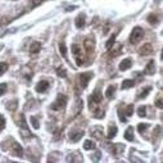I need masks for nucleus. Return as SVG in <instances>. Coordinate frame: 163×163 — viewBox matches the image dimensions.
Wrapping results in <instances>:
<instances>
[{
  "instance_id": "nucleus-1",
  "label": "nucleus",
  "mask_w": 163,
  "mask_h": 163,
  "mask_svg": "<svg viewBox=\"0 0 163 163\" xmlns=\"http://www.w3.org/2000/svg\"><path fill=\"white\" fill-rule=\"evenodd\" d=\"M143 37H144V30L141 27H135L131 35H130V42L131 44H138V42L143 40Z\"/></svg>"
},
{
  "instance_id": "nucleus-2",
  "label": "nucleus",
  "mask_w": 163,
  "mask_h": 163,
  "mask_svg": "<svg viewBox=\"0 0 163 163\" xmlns=\"http://www.w3.org/2000/svg\"><path fill=\"white\" fill-rule=\"evenodd\" d=\"M101 99H103V96H101V94H100V91L99 90H95L94 91V94L90 96V109L91 111H95L96 108H98V104H100V101H101Z\"/></svg>"
},
{
  "instance_id": "nucleus-3",
  "label": "nucleus",
  "mask_w": 163,
  "mask_h": 163,
  "mask_svg": "<svg viewBox=\"0 0 163 163\" xmlns=\"http://www.w3.org/2000/svg\"><path fill=\"white\" fill-rule=\"evenodd\" d=\"M66 104H67V96L61 94V95H58L57 100L53 103L52 109L53 111H61V109H63V108L66 107Z\"/></svg>"
},
{
  "instance_id": "nucleus-4",
  "label": "nucleus",
  "mask_w": 163,
  "mask_h": 163,
  "mask_svg": "<svg viewBox=\"0 0 163 163\" xmlns=\"http://www.w3.org/2000/svg\"><path fill=\"white\" fill-rule=\"evenodd\" d=\"M91 77H93V72H85V73H81L80 76V82H81V88L85 89L86 86H88L89 81L91 80Z\"/></svg>"
},
{
  "instance_id": "nucleus-5",
  "label": "nucleus",
  "mask_w": 163,
  "mask_h": 163,
  "mask_svg": "<svg viewBox=\"0 0 163 163\" xmlns=\"http://www.w3.org/2000/svg\"><path fill=\"white\" fill-rule=\"evenodd\" d=\"M10 154L14 157H22L23 155V149L21 148V145L18 143H14L12 145V149H10Z\"/></svg>"
},
{
  "instance_id": "nucleus-6",
  "label": "nucleus",
  "mask_w": 163,
  "mask_h": 163,
  "mask_svg": "<svg viewBox=\"0 0 163 163\" xmlns=\"http://www.w3.org/2000/svg\"><path fill=\"white\" fill-rule=\"evenodd\" d=\"M139 53L141 55H149V54L153 53V46H151V44H149V42H146V44H144L140 48Z\"/></svg>"
},
{
  "instance_id": "nucleus-7",
  "label": "nucleus",
  "mask_w": 163,
  "mask_h": 163,
  "mask_svg": "<svg viewBox=\"0 0 163 163\" xmlns=\"http://www.w3.org/2000/svg\"><path fill=\"white\" fill-rule=\"evenodd\" d=\"M108 145H109V146H108V149H109V151H111L113 155H118L123 150V146L121 144H115V145L108 144Z\"/></svg>"
},
{
  "instance_id": "nucleus-8",
  "label": "nucleus",
  "mask_w": 163,
  "mask_h": 163,
  "mask_svg": "<svg viewBox=\"0 0 163 163\" xmlns=\"http://www.w3.org/2000/svg\"><path fill=\"white\" fill-rule=\"evenodd\" d=\"M82 136H84V131H81V130H75V131L71 132L69 139H71V141H73V143H77Z\"/></svg>"
},
{
  "instance_id": "nucleus-9",
  "label": "nucleus",
  "mask_w": 163,
  "mask_h": 163,
  "mask_svg": "<svg viewBox=\"0 0 163 163\" xmlns=\"http://www.w3.org/2000/svg\"><path fill=\"white\" fill-rule=\"evenodd\" d=\"M48 89H49V82H48V81H45V80L40 81V82L36 85V91H37V93H45Z\"/></svg>"
},
{
  "instance_id": "nucleus-10",
  "label": "nucleus",
  "mask_w": 163,
  "mask_h": 163,
  "mask_svg": "<svg viewBox=\"0 0 163 163\" xmlns=\"http://www.w3.org/2000/svg\"><path fill=\"white\" fill-rule=\"evenodd\" d=\"M94 39H91V37H88V39L85 40V42H84V46H85V49H86V52L88 53H93L94 52Z\"/></svg>"
},
{
  "instance_id": "nucleus-11",
  "label": "nucleus",
  "mask_w": 163,
  "mask_h": 163,
  "mask_svg": "<svg viewBox=\"0 0 163 163\" xmlns=\"http://www.w3.org/2000/svg\"><path fill=\"white\" fill-rule=\"evenodd\" d=\"M131 66H132V61L130 58H126V59H123V61L119 63V69H121V71H126L128 68H131Z\"/></svg>"
},
{
  "instance_id": "nucleus-12",
  "label": "nucleus",
  "mask_w": 163,
  "mask_h": 163,
  "mask_svg": "<svg viewBox=\"0 0 163 163\" xmlns=\"http://www.w3.org/2000/svg\"><path fill=\"white\" fill-rule=\"evenodd\" d=\"M85 19H86L85 14H80L78 17L76 18V21H75L76 27H77V28H82V27L85 26Z\"/></svg>"
},
{
  "instance_id": "nucleus-13",
  "label": "nucleus",
  "mask_w": 163,
  "mask_h": 163,
  "mask_svg": "<svg viewBox=\"0 0 163 163\" xmlns=\"http://www.w3.org/2000/svg\"><path fill=\"white\" fill-rule=\"evenodd\" d=\"M154 71H155V64H154V61H150L148 64H146V67L144 69V72L146 75H153L154 73Z\"/></svg>"
},
{
  "instance_id": "nucleus-14",
  "label": "nucleus",
  "mask_w": 163,
  "mask_h": 163,
  "mask_svg": "<svg viewBox=\"0 0 163 163\" xmlns=\"http://www.w3.org/2000/svg\"><path fill=\"white\" fill-rule=\"evenodd\" d=\"M135 86V81L134 80H123V82L121 85V89L122 90H126V89H131Z\"/></svg>"
},
{
  "instance_id": "nucleus-15",
  "label": "nucleus",
  "mask_w": 163,
  "mask_h": 163,
  "mask_svg": "<svg viewBox=\"0 0 163 163\" xmlns=\"http://www.w3.org/2000/svg\"><path fill=\"white\" fill-rule=\"evenodd\" d=\"M41 50V44L40 42H32L30 46V53L31 54H37Z\"/></svg>"
},
{
  "instance_id": "nucleus-16",
  "label": "nucleus",
  "mask_w": 163,
  "mask_h": 163,
  "mask_svg": "<svg viewBox=\"0 0 163 163\" xmlns=\"http://www.w3.org/2000/svg\"><path fill=\"white\" fill-rule=\"evenodd\" d=\"M125 139L127 141H134V127L130 126L126 130V132H125Z\"/></svg>"
},
{
  "instance_id": "nucleus-17",
  "label": "nucleus",
  "mask_w": 163,
  "mask_h": 163,
  "mask_svg": "<svg viewBox=\"0 0 163 163\" xmlns=\"http://www.w3.org/2000/svg\"><path fill=\"white\" fill-rule=\"evenodd\" d=\"M117 131H118V128L117 126H115V125H111L109 126V131H108V135H107V138L108 139H113L117 135Z\"/></svg>"
},
{
  "instance_id": "nucleus-18",
  "label": "nucleus",
  "mask_w": 163,
  "mask_h": 163,
  "mask_svg": "<svg viewBox=\"0 0 163 163\" xmlns=\"http://www.w3.org/2000/svg\"><path fill=\"white\" fill-rule=\"evenodd\" d=\"M91 134H93L96 139H100V140L103 139V136H101V135H103L101 127H95V128H93V130H91Z\"/></svg>"
},
{
  "instance_id": "nucleus-19",
  "label": "nucleus",
  "mask_w": 163,
  "mask_h": 163,
  "mask_svg": "<svg viewBox=\"0 0 163 163\" xmlns=\"http://www.w3.org/2000/svg\"><path fill=\"white\" fill-rule=\"evenodd\" d=\"M116 37H117V32H116V34H115V35H112V36H111V39H109V40H108V41H107V44H105V48L108 49V50H109V49H112V46H113V45H115V41H116Z\"/></svg>"
},
{
  "instance_id": "nucleus-20",
  "label": "nucleus",
  "mask_w": 163,
  "mask_h": 163,
  "mask_svg": "<svg viewBox=\"0 0 163 163\" xmlns=\"http://www.w3.org/2000/svg\"><path fill=\"white\" fill-rule=\"evenodd\" d=\"M94 148H95V143H94V141L86 140L85 143H84V149H86V150H91V149H94Z\"/></svg>"
},
{
  "instance_id": "nucleus-21",
  "label": "nucleus",
  "mask_w": 163,
  "mask_h": 163,
  "mask_svg": "<svg viewBox=\"0 0 163 163\" xmlns=\"http://www.w3.org/2000/svg\"><path fill=\"white\" fill-rule=\"evenodd\" d=\"M115 91H116V88L115 86H109V88L107 89V91H105V96L108 98V99H112L113 98V94H115Z\"/></svg>"
},
{
  "instance_id": "nucleus-22",
  "label": "nucleus",
  "mask_w": 163,
  "mask_h": 163,
  "mask_svg": "<svg viewBox=\"0 0 163 163\" xmlns=\"http://www.w3.org/2000/svg\"><path fill=\"white\" fill-rule=\"evenodd\" d=\"M17 103H18V100L8 101V103H7V108H8L9 111H15V109H17V107H18V104H17Z\"/></svg>"
},
{
  "instance_id": "nucleus-23",
  "label": "nucleus",
  "mask_w": 163,
  "mask_h": 163,
  "mask_svg": "<svg viewBox=\"0 0 163 163\" xmlns=\"http://www.w3.org/2000/svg\"><path fill=\"white\" fill-rule=\"evenodd\" d=\"M59 50H61L62 57L67 59V48H66V44H64V42H61V44H59Z\"/></svg>"
},
{
  "instance_id": "nucleus-24",
  "label": "nucleus",
  "mask_w": 163,
  "mask_h": 163,
  "mask_svg": "<svg viewBox=\"0 0 163 163\" xmlns=\"http://www.w3.org/2000/svg\"><path fill=\"white\" fill-rule=\"evenodd\" d=\"M104 111H103V109H99V108H96V109L94 111V117L95 118H98V119H100V118H103V117H104Z\"/></svg>"
},
{
  "instance_id": "nucleus-25",
  "label": "nucleus",
  "mask_w": 163,
  "mask_h": 163,
  "mask_svg": "<svg viewBox=\"0 0 163 163\" xmlns=\"http://www.w3.org/2000/svg\"><path fill=\"white\" fill-rule=\"evenodd\" d=\"M148 22H149L150 25H157V23H158V17H157V15H154V14H149Z\"/></svg>"
},
{
  "instance_id": "nucleus-26",
  "label": "nucleus",
  "mask_w": 163,
  "mask_h": 163,
  "mask_svg": "<svg viewBox=\"0 0 163 163\" xmlns=\"http://www.w3.org/2000/svg\"><path fill=\"white\" fill-rule=\"evenodd\" d=\"M72 52H73V54H75L76 57H80L81 55V48L77 44H73L72 45Z\"/></svg>"
},
{
  "instance_id": "nucleus-27",
  "label": "nucleus",
  "mask_w": 163,
  "mask_h": 163,
  "mask_svg": "<svg viewBox=\"0 0 163 163\" xmlns=\"http://www.w3.org/2000/svg\"><path fill=\"white\" fill-rule=\"evenodd\" d=\"M150 91H151V88H145L143 91H141V93L138 95V98H139V99H141V98H145L146 95H148L149 93H150Z\"/></svg>"
},
{
  "instance_id": "nucleus-28",
  "label": "nucleus",
  "mask_w": 163,
  "mask_h": 163,
  "mask_svg": "<svg viewBox=\"0 0 163 163\" xmlns=\"http://www.w3.org/2000/svg\"><path fill=\"white\" fill-rule=\"evenodd\" d=\"M57 73H58V76H59V77H66V76H67V72H66V69H64L63 67H58L57 68Z\"/></svg>"
},
{
  "instance_id": "nucleus-29",
  "label": "nucleus",
  "mask_w": 163,
  "mask_h": 163,
  "mask_svg": "<svg viewBox=\"0 0 163 163\" xmlns=\"http://www.w3.org/2000/svg\"><path fill=\"white\" fill-rule=\"evenodd\" d=\"M121 50H122V45H117V48L115 49V50H112L111 57H117V55H119V53H121Z\"/></svg>"
},
{
  "instance_id": "nucleus-30",
  "label": "nucleus",
  "mask_w": 163,
  "mask_h": 163,
  "mask_svg": "<svg viewBox=\"0 0 163 163\" xmlns=\"http://www.w3.org/2000/svg\"><path fill=\"white\" fill-rule=\"evenodd\" d=\"M149 127V125L148 123H140L139 126H138V131L140 132V134H143L144 131H146V128Z\"/></svg>"
},
{
  "instance_id": "nucleus-31",
  "label": "nucleus",
  "mask_w": 163,
  "mask_h": 163,
  "mask_svg": "<svg viewBox=\"0 0 163 163\" xmlns=\"http://www.w3.org/2000/svg\"><path fill=\"white\" fill-rule=\"evenodd\" d=\"M123 112H125V115H126V116H131L132 112H134V105H132V104L127 105V108H126V109H125Z\"/></svg>"
},
{
  "instance_id": "nucleus-32",
  "label": "nucleus",
  "mask_w": 163,
  "mask_h": 163,
  "mask_svg": "<svg viewBox=\"0 0 163 163\" xmlns=\"http://www.w3.org/2000/svg\"><path fill=\"white\" fill-rule=\"evenodd\" d=\"M8 64L7 63H0V76L4 75L5 72H7V69H8Z\"/></svg>"
},
{
  "instance_id": "nucleus-33",
  "label": "nucleus",
  "mask_w": 163,
  "mask_h": 163,
  "mask_svg": "<svg viewBox=\"0 0 163 163\" xmlns=\"http://www.w3.org/2000/svg\"><path fill=\"white\" fill-rule=\"evenodd\" d=\"M123 115H125V112L122 111V108H119V109H118V117H119V121H121V122H126L127 119H126V117H125Z\"/></svg>"
},
{
  "instance_id": "nucleus-34",
  "label": "nucleus",
  "mask_w": 163,
  "mask_h": 163,
  "mask_svg": "<svg viewBox=\"0 0 163 163\" xmlns=\"http://www.w3.org/2000/svg\"><path fill=\"white\" fill-rule=\"evenodd\" d=\"M138 115L140 117H145L146 116V108L145 107H140L139 109H138Z\"/></svg>"
},
{
  "instance_id": "nucleus-35",
  "label": "nucleus",
  "mask_w": 163,
  "mask_h": 163,
  "mask_svg": "<svg viewBox=\"0 0 163 163\" xmlns=\"http://www.w3.org/2000/svg\"><path fill=\"white\" fill-rule=\"evenodd\" d=\"M31 122H32V126H34V128H39L40 125H39V121H37V118L32 116L31 117Z\"/></svg>"
},
{
  "instance_id": "nucleus-36",
  "label": "nucleus",
  "mask_w": 163,
  "mask_h": 163,
  "mask_svg": "<svg viewBox=\"0 0 163 163\" xmlns=\"http://www.w3.org/2000/svg\"><path fill=\"white\" fill-rule=\"evenodd\" d=\"M7 89H8L7 84H0V95H4L5 91H7Z\"/></svg>"
},
{
  "instance_id": "nucleus-37",
  "label": "nucleus",
  "mask_w": 163,
  "mask_h": 163,
  "mask_svg": "<svg viewBox=\"0 0 163 163\" xmlns=\"http://www.w3.org/2000/svg\"><path fill=\"white\" fill-rule=\"evenodd\" d=\"M155 105L161 108V109H163V99H161V98H158V99L155 100Z\"/></svg>"
},
{
  "instance_id": "nucleus-38",
  "label": "nucleus",
  "mask_w": 163,
  "mask_h": 163,
  "mask_svg": "<svg viewBox=\"0 0 163 163\" xmlns=\"http://www.w3.org/2000/svg\"><path fill=\"white\" fill-rule=\"evenodd\" d=\"M5 127V118H4V116H0V131Z\"/></svg>"
},
{
  "instance_id": "nucleus-39",
  "label": "nucleus",
  "mask_w": 163,
  "mask_h": 163,
  "mask_svg": "<svg viewBox=\"0 0 163 163\" xmlns=\"http://www.w3.org/2000/svg\"><path fill=\"white\" fill-rule=\"evenodd\" d=\"M44 0H32V7H36V5H39L41 4Z\"/></svg>"
},
{
  "instance_id": "nucleus-40",
  "label": "nucleus",
  "mask_w": 163,
  "mask_h": 163,
  "mask_svg": "<svg viewBox=\"0 0 163 163\" xmlns=\"http://www.w3.org/2000/svg\"><path fill=\"white\" fill-rule=\"evenodd\" d=\"M99 158H100V153H99V151H98V153L95 154V157H94V161H98Z\"/></svg>"
},
{
  "instance_id": "nucleus-41",
  "label": "nucleus",
  "mask_w": 163,
  "mask_h": 163,
  "mask_svg": "<svg viewBox=\"0 0 163 163\" xmlns=\"http://www.w3.org/2000/svg\"><path fill=\"white\" fill-rule=\"evenodd\" d=\"M73 9H76V7H68L66 10H67V12H68V10H73Z\"/></svg>"
},
{
  "instance_id": "nucleus-42",
  "label": "nucleus",
  "mask_w": 163,
  "mask_h": 163,
  "mask_svg": "<svg viewBox=\"0 0 163 163\" xmlns=\"http://www.w3.org/2000/svg\"><path fill=\"white\" fill-rule=\"evenodd\" d=\"M161 59H162V61H163V50H162V55H161Z\"/></svg>"
}]
</instances>
